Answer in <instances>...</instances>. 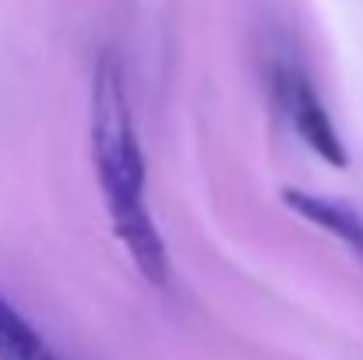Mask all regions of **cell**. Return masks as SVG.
<instances>
[{
	"mask_svg": "<svg viewBox=\"0 0 363 360\" xmlns=\"http://www.w3.org/2000/svg\"><path fill=\"white\" fill-rule=\"evenodd\" d=\"M89 138H92V166L99 177L103 205L110 216L113 234L127 247L134 268L155 283H169V254L166 240L155 227L145 195V152L138 138V124L130 110L123 67L113 53H103L92 75V114H89Z\"/></svg>",
	"mask_w": 363,
	"mask_h": 360,
	"instance_id": "1",
	"label": "cell"
},
{
	"mask_svg": "<svg viewBox=\"0 0 363 360\" xmlns=\"http://www.w3.org/2000/svg\"><path fill=\"white\" fill-rule=\"evenodd\" d=\"M275 99L311 152H318L332 166H346V159H350L346 145L307 75H300L296 67H279L275 71Z\"/></svg>",
	"mask_w": 363,
	"mask_h": 360,
	"instance_id": "2",
	"label": "cell"
},
{
	"mask_svg": "<svg viewBox=\"0 0 363 360\" xmlns=\"http://www.w3.org/2000/svg\"><path fill=\"white\" fill-rule=\"evenodd\" d=\"M282 202L286 209H293L296 216H303L311 227L332 234L335 240L350 244L353 254L363 261V212L346 205V202H335V198H325V195H314V191H300V187H286L282 191Z\"/></svg>",
	"mask_w": 363,
	"mask_h": 360,
	"instance_id": "3",
	"label": "cell"
},
{
	"mask_svg": "<svg viewBox=\"0 0 363 360\" xmlns=\"http://www.w3.org/2000/svg\"><path fill=\"white\" fill-rule=\"evenodd\" d=\"M0 360H57L39 329L0 293Z\"/></svg>",
	"mask_w": 363,
	"mask_h": 360,
	"instance_id": "4",
	"label": "cell"
}]
</instances>
